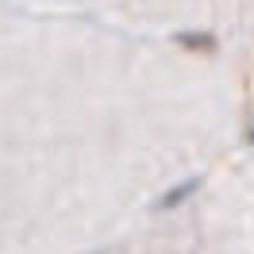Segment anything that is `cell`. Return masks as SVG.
<instances>
[{
	"label": "cell",
	"instance_id": "cell-1",
	"mask_svg": "<svg viewBox=\"0 0 254 254\" xmlns=\"http://www.w3.org/2000/svg\"><path fill=\"white\" fill-rule=\"evenodd\" d=\"M124 69L93 19L0 0V254H85L120 192Z\"/></svg>",
	"mask_w": 254,
	"mask_h": 254
}]
</instances>
